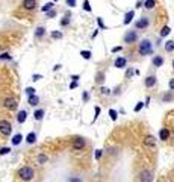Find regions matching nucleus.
<instances>
[{"instance_id":"nucleus-1","label":"nucleus","mask_w":174,"mask_h":182,"mask_svg":"<svg viewBox=\"0 0 174 182\" xmlns=\"http://www.w3.org/2000/svg\"><path fill=\"white\" fill-rule=\"evenodd\" d=\"M33 176H35V172H33V169L32 167H21L20 170H18V178L21 179V181H26V182H29V181H32L33 179Z\"/></svg>"},{"instance_id":"nucleus-2","label":"nucleus","mask_w":174,"mask_h":182,"mask_svg":"<svg viewBox=\"0 0 174 182\" xmlns=\"http://www.w3.org/2000/svg\"><path fill=\"white\" fill-rule=\"evenodd\" d=\"M139 53L147 56V55H152L153 53V44L150 40H142L139 43Z\"/></svg>"},{"instance_id":"nucleus-3","label":"nucleus","mask_w":174,"mask_h":182,"mask_svg":"<svg viewBox=\"0 0 174 182\" xmlns=\"http://www.w3.org/2000/svg\"><path fill=\"white\" fill-rule=\"evenodd\" d=\"M0 134H2L3 136H9L12 134V126L8 120H2L0 122Z\"/></svg>"},{"instance_id":"nucleus-4","label":"nucleus","mask_w":174,"mask_h":182,"mask_svg":"<svg viewBox=\"0 0 174 182\" xmlns=\"http://www.w3.org/2000/svg\"><path fill=\"white\" fill-rule=\"evenodd\" d=\"M148 26H150V18L148 17H142V18H139L136 23H135V28L136 29H147Z\"/></svg>"},{"instance_id":"nucleus-5","label":"nucleus","mask_w":174,"mask_h":182,"mask_svg":"<svg viewBox=\"0 0 174 182\" xmlns=\"http://www.w3.org/2000/svg\"><path fill=\"white\" fill-rule=\"evenodd\" d=\"M3 106H5L6 109H11V111H14V109L18 106V103H17V99H15V97H6V99L3 100Z\"/></svg>"},{"instance_id":"nucleus-6","label":"nucleus","mask_w":174,"mask_h":182,"mask_svg":"<svg viewBox=\"0 0 174 182\" xmlns=\"http://www.w3.org/2000/svg\"><path fill=\"white\" fill-rule=\"evenodd\" d=\"M139 181L141 182H152L153 181V172H150V170H142L139 173Z\"/></svg>"},{"instance_id":"nucleus-7","label":"nucleus","mask_w":174,"mask_h":182,"mask_svg":"<svg viewBox=\"0 0 174 182\" xmlns=\"http://www.w3.org/2000/svg\"><path fill=\"white\" fill-rule=\"evenodd\" d=\"M138 40V34L135 31H129L126 35H124V43H127V44H132Z\"/></svg>"},{"instance_id":"nucleus-8","label":"nucleus","mask_w":174,"mask_h":182,"mask_svg":"<svg viewBox=\"0 0 174 182\" xmlns=\"http://www.w3.org/2000/svg\"><path fill=\"white\" fill-rule=\"evenodd\" d=\"M23 8L28 9V11H32L36 8V0H23Z\"/></svg>"},{"instance_id":"nucleus-9","label":"nucleus","mask_w":174,"mask_h":182,"mask_svg":"<svg viewBox=\"0 0 174 182\" xmlns=\"http://www.w3.org/2000/svg\"><path fill=\"white\" fill-rule=\"evenodd\" d=\"M144 144L147 147H155L156 146V138H155V136H152V135H148V136H145V138H144Z\"/></svg>"},{"instance_id":"nucleus-10","label":"nucleus","mask_w":174,"mask_h":182,"mask_svg":"<svg viewBox=\"0 0 174 182\" xmlns=\"http://www.w3.org/2000/svg\"><path fill=\"white\" fill-rule=\"evenodd\" d=\"M144 84H145V87H147V88L155 87V85H156V76H147Z\"/></svg>"},{"instance_id":"nucleus-11","label":"nucleus","mask_w":174,"mask_h":182,"mask_svg":"<svg viewBox=\"0 0 174 182\" xmlns=\"http://www.w3.org/2000/svg\"><path fill=\"white\" fill-rule=\"evenodd\" d=\"M126 64H127V61H126V58H117L115 59V62H114V65L117 67V68H124L126 67Z\"/></svg>"},{"instance_id":"nucleus-12","label":"nucleus","mask_w":174,"mask_h":182,"mask_svg":"<svg viewBox=\"0 0 174 182\" xmlns=\"http://www.w3.org/2000/svg\"><path fill=\"white\" fill-rule=\"evenodd\" d=\"M164 58L161 56V55H156V56H153V67H162L164 65Z\"/></svg>"},{"instance_id":"nucleus-13","label":"nucleus","mask_w":174,"mask_h":182,"mask_svg":"<svg viewBox=\"0 0 174 182\" xmlns=\"http://www.w3.org/2000/svg\"><path fill=\"white\" fill-rule=\"evenodd\" d=\"M83 146H85V140H83V138H76V140H74V144H73V147L76 149V150H79V149H83Z\"/></svg>"},{"instance_id":"nucleus-14","label":"nucleus","mask_w":174,"mask_h":182,"mask_svg":"<svg viewBox=\"0 0 174 182\" xmlns=\"http://www.w3.org/2000/svg\"><path fill=\"white\" fill-rule=\"evenodd\" d=\"M159 136H161V140H162V141H167V140H168V136H170V131H168L167 128H162V129L159 131Z\"/></svg>"},{"instance_id":"nucleus-15","label":"nucleus","mask_w":174,"mask_h":182,"mask_svg":"<svg viewBox=\"0 0 174 182\" xmlns=\"http://www.w3.org/2000/svg\"><path fill=\"white\" fill-rule=\"evenodd\" d=\"M26 119H28V112L26 111H20L17 114V122L18 123H24V122H26Z\"/></svg>"},{"instance_id":"nucleus-16","label":"nucleus","mask_w":174,"mask_h":182,"mask_svg":"<svg viewBox=\"0 0 174 182\" xmlns=\"http://www.w3.org/2000/svg\"><path fill=\"white\" fill-rule=\"evenodd\" d=\"M133 17H135V11H129L126 15H124V20H123V23H124V25H129V23L133 20Z\"/></svg>"},{"instance_id":"nucleus-17","label":"nucleus","mask_w":174,"mask_h":182,"mask_svg":"<svg viewBox=\"0 0 174 182\" xmlns=\"http://www.w3.org/2000/svg\"><path fill=\"white\" fill-rule=\"evenodd\" d=\"M28 103H29L30 106H36V105L39 103V97H38V96H35V94H32V96H29Z\"/></svg>"},{"instance_id":"nucleus-18","label":"nucleus","mask_w":174,"mask_h":182,"mask_svg":"<svg viewBox=\"0 0 174 182\" xmlns=\"http://www.w3.org/2000/svg\"><path fill=\"white\" fill-rule=\"evenodd\" d=\"M44 35H45V28L38 26V28L35 29V38H42Z\"/></svg>"},{"instance_id":"nucleus-19","label":"nucleus","mask_w":174,"mask_h":182,"mask_svg":"<svg viewBox=\"0 0 174 182\" xmlns=\"http://www.w3.org/2000/svg\"><path fill=\"white\" fill-rule=\"evenodd\" d=\"M35 141H36V134H35V132L28 134V136H26V143H28V144H33Z\"/></svg>"},{"instance_id":"nucleus-20","label":"nucleus","mask_w":174,"mask_h":182,"mask_svg":"<svg viewBox=\"0 0 174 182\" xmlns=\"http://www.w3.org/2000/svg\"><path fill=\"white\" fill-rule=\"evenodd\" d=\"M11 141H12L14 146H18V144L23 141V135H21V134H15V135L12 136V140H11Z\"/></svg>"},{"instance_id":"nucleus-21","label":"nucleus","mask_w":174,"mask_h":182,"mask_svg":"<svg viewBox=\"0 0 174 182\" xmlns=\"http://www.w3.org/2000/svg\"><path fill=\"white\" fill-rule=\"evenodd\" d=\"M42 117H44V109H36L35 112H33V119L35 120H42Z\"/></svg>"},{"instance_id":"nucleus-22","label":"nucleus","mask_w":174,"mask_h":182,"mask_svg":"<svg viewBox=\"0 0 174 182\" xmlns=\"http://www.w3.org/2000/svg\"><path fill=\"white\" fill-rule=\"evenodd\" d=\"M155 5H156L155 0H145V2H144V8H145V9H153Z\"/></svg>"},{"instance_id":"nucleus-23","label":"nucleus","mask_w":174,"mask_h":182,"mask_svg":"<svg viewBox=\"0 0 174 182\" xmlns=\"http://www.w3.org/2000/svg\"><path fill=\"white\" fill-rule=\"evenodd\" d=\"M165 50H167V52H173V50H174V41H173V40H170V41L165 43Z\"/></svg>"},{"instance_id":"nucleus-24","label":"nucleus","mask_w":174,"mask_h":182,"mask_svg":"<svg viewBox=\"0 0 174 182\" xmlns=\"http://www.w3.org/2000/svg\"><path fill=\"white\" fill-rule=\"evenodd\" d=\"M53 6H55V5H53V2H48V3H45V5L41 8V11H42V12H48L50 9H53Z\"/></svg>"},{"instance_id":"nucleus-25","label":"nucleus","mask_w":174,"mask_h":182,"mask_svg":"<svg viewBox=\"0 0 174 182\" xmlns=\"http://www.w3.org/2000/svg\"><path fill=\"white\" fill-rule=\"evenodd\" d=\"M103 81H105V73H103V72H98L97 76H95V82H97V84H102Z\"/></svg>"},{"instance_id":"nucleus-26","label":"nucleus","mask_w":174,"mask_h":182,"mask_svg":"<svg viewBox=\"0 0 174 182\" xmlns=\"http://www.w3.org/2000/svg\"><path fill=\"white\" fill-rule=\"evenodd\" d=\"M67 25H70V14H67V15L61 20V26H67Z\"/></svg>"},{"instance_id":"nucleus-27","label":"nucleus","mask_w":174,"mask_h":182,"mask_svg":"<svg viewBox=\"0 0 174 182\" xmlns=\"http://www.w3.org/2000/svg\"><path fill=\"white\" fill-rule=\"evenodd\" d=\"M170 32H171L170 28H168V26H164L162 31H161V37H167V35H170Z\"/></svg>"},{"instance_id":"nucleus-28","label":"nucleus","mask_w":174,"mask_h":182,"mask_svg":"<svg viewBox=\"0 0 174 182\" xmlns=\"http://www.w3.org/2000/svg\"><path fill=\"white\" fill-rule=\"evenodd\" d=\"M83 9L86 11V12H91V5H89V0H83Z\"/></svg>"},{"instance_id":"nucleus-29","label":"nucleus","mask_w":174,"mask_h":182,"mask_svg":"<svg viewBox=\"0 0 174 182\" xmlns=\"http://www.w3.org/2000/svg\"><path fill=\"white\" fill-rule=\"evenodd\" d=\"M80 55H82L83 59H89V58H91V52H89V50H82Z\"/></svg>"},{"instance_id":"nucleus-30","label":"nucleus","mask_w":174,"mask_h":182,"mask_svg":"<svg viewBox=\"0 0 174 182\" xmlns=\"http://www.w3.org/2000/svg\"><path fill=\"white\" fill-rule=\"evenodd\" d=\"M52 38H55V40H61V38H62V34L58 32V31H55V32H52Z\"/></svg>"},{"instance_id":"nucleus-31","label":"nucleus","mask_w":174,"mask_h":182,"mask_svg":"<svg viewBox=\"0 0 174 182\" xmlns=\"http://www.w3.org/2000/svg\"><path fill=\"white\" fill-rule=\"evenodd\" d=\"M109 116H111V119H112V120L115 122V120H117V117H118V114H117V111L111 109V111H109Z\"/></svg>"},{"instance_id":"nucleus-32","label":"nucleus","mask_w":174,"mask_h":182,"mask_svg":"<svg viewBox=\"0 0 174 182\" xmlns=\"http://www.w3.org/2000/svg\"><path fill=\"white\" fill-rule=\"evenodd\" d=\"M9 152H11L9 147H2V149H0V155H2V156H3V155H8Z\"/></svg>"},{"instance_id":"nucleus-33","label":"nucleus","mask_w":174,"mask_h":182,"mask_svg":"<svg viewBox=\"0 0 174 182\" xmlns=\"http://www.w3.org/2000/svg\"><path fill=\"white\" fill-rule=\"evenodd\" d=\"M26 94H28V96H32V94H35V88H32V87H28V88H26Z\"/></svg>"},{"instance_id":"nucleus-34","label":"nucleus","mask_w":174,"mask_h":182,"mask_svg":"<svg viewBox=\"0 0 174 182\" xmlns=\"http://www.w3.org/2000/svg\"><path fill=\"white\" fill-rule=\"evenodd\" d=\"M45 161H47V156H45V155H39V156H38V163H39V164H44Z\"/></svg>"},{"instance_id":"nucleus-35","label":"nucleus","mask_w":174,"mask_h":182,"mask_svg":"<svg viewBox=\"0 0 174 182\" xmlns=\"http://www.w3.org/2000/svg\"><path fill=\"white\" fill-rule=\"evenodd\" d=\"M164 100H165V102H171V100H173V93L165 94V96H164Z\"/></svg>"},{"instance_id":"nucleus-36","label":"nucleus","mask_w":174,"mask_h":182,"mask_svg":"<svg viewBox=\"0 0 174 182\" xmlns=\"http://www.w3.org/2000/svg\"><path fill=\"white\" fill-rule=\"evenodd\" d=\"M0 59H12V56L9 55V53H2V55H0Z\"/></svg>"},{"instance_id":"nucleus-37","label":"nucleus","mask_w":174,"mask_h":182,"mask_svg":"<svg viewBox=\"0 0 174 182\" xmlns=\"http://www.w3.org/2000/svg\"><path fill=\"white\" fill-rule=\"evenodd\" d=\"M65 2H67V5H68L70 8H74V6H76V0H65Z\"/></svg>"},{"instance_id":"nucleus-38","label":"nucleus","mask_w":174,"mask_h":182,"mask_svg":"<svg viewBox=\"0 0 174 182\" xmlns=\"http://www.w3.org/2000/svg\"><path fill=\"white\" fill-rule=\"evenodd\" d=\"M97 23H98V26H100V29H106V26H105V23L102 21V18H97Z\"/></svg>"},{"instance_id":"nucleus-39","label":"nucleus","mask_w":174,"mask_h":182,"mask_svg":"<svg viewBox=\"0 0 174 182\" xmlns=\"http://www.w3.org/2000/svg\"><path fill=\"white\" fill-rule=\"evenodd\" d=\"M45 14H47V17H50V18H52V17H55V15H56V11H55V9H50V11L45 12Z\"/></svg>"},{"instance_id":"nucleus-40","label":"nucleus","mask_w":174,"mask_h":182,"mask_svg":"<svg viewBox=\"0 0 174 182\" xmlns=\"http://www.w3.org/2000/svg\"><path fill=\"white\" fill-rule=\"evenodd\" d=\"M142 106H144V103H142V102H139V103L135 106V112H138L139 109H142Z\"/></svg>"},{"instance_id":"nucleus-41","label":"nucleus","mask_w":174,"mask_h":182,"mask_svg":"<svg viewBox=\"0 0 174 182\" xmlns=\"http://www.w3.org/2000/svg\"><path fill=\"white\" fill-rule=\"evenodd\" d=\"M98 114H100V108H98V106H95V117H94V122L97 120V117H98Z\"/></svg>"},{"instance_id":"nucleus-42","label":"nucleus","mask_w":174,"mask_h":182,"mask_svg":"<svg viewBox=\"0 0 174 182\" xmlns=\"http://www.w3.org/2000/svg\"><path fill=\"white\" fill-rule=\"evenodd\" d=\"M102 153H103L102 150H97V152H95V158H97V159H100V158H102Z\"/></svg>"},{"instance_id":"nucleus-43","label":"nucleus","mask_w":174,"mask_h":182,"mask_svg":"<svg viewBox=\"0 0 174 182\" xmlns=\"http://www.w3.org/2000/svg\"><path fill=\"white\" fill-rule=\"evenodd\" d=\"M41 78H42L41 75H33V76H32V79H33V81H39Z\"/></svg>"},{"instance_id":"nucleus-44","label":"nucleus","mask_w":174,"mask_h":182,"mask_svg":"<svg viewBox=\"0 0 174 182\" xmlns=\"http://www.w3.org/2000/svg\"><path fill=\"white\" fill-rule=\"evenodd\" d=\"M141 6H144V2H142V0H138V2H136V8H141Z\"/></svg>"},{"instance_id":"nucleus-45","label":"nucleus","mask_w":174,"mask_h":182,"mask_svg":"<svg viewBox=\"0 0 174 182\" xmlns=\"http://www.w3.org/2000/svg\"><path fill=\"white\" fill-rule=\"evenodd\" d=\"M170 90H174V78L170 81Z\"/></svg>"},{"instance_id":"nucleus-46","label":"nucleus","mask_w":174,"mask_h":182,"mask_svg":"<svg viewBox=\"0 0 174 182\" xmlns=\"http://www.w3.org/2000/svg\"><path fill=\"white\" fill-rule=\"evenodd\" d=\"M102 93L108 96V94H109V90H108V88H102Z\"/></svg>"},{"instance_id":"nucleus-47","label":"nucleus","mask_w":174,"mask_h":182,"mask_svg":"<svg viewBox=\"0 0 174 182\" xmlns=\"http://www.w3.org/2000/svg\"><path fill=\"white\" fill-rule=\"evenodd\" d=\"M88 99H89L88 93H83V100H85V102H88Z\"/></svg>"},{"instance_id":"nucleus-48","label":"nucleus","mask_w":174,"mask_h":182,"mask_svg":"<svg viewBox=\"0 0 174 182\" xmlns=\"http://www.w3.org/2000/svg\"><path fill=\"white\" fill-rule=\"evenodd\" d=\"M120 50H121V47H114V49H112L114 53H117V52H120Z\"/></svg>"},{"instance_id":"nucleus-49","label":"nucleus","mask_w":174,"mask_h":182,"mask_svg":"<svg viewBox=\"0 0 174 182\" xmlns=\"http://www.w3.org/2000/svg\"><path fill=\"white\" fill-rule=\"evenodd\" d=\"M76 87H77V82H73V84L70 85V88H71V90H73V88H76Z\"/></svg>"},{"instance_id":"nucleus-50","label":"nucleus","mask_w":174,"mask_h":182,"mask_svg":"<svg viewBox=\"0 0 174 182\" xmlns=\"http://www.w3.org/2000/svg\"><path fill=\"white\" fill-rule=\"evenodd\" d=\"M71 79H73V81H74V82H77V79H79V76H77V75H74V76H73V78H71Z\"/></svg>"},{"instance_id":"nucleus-51","label":"nucleus","mask_w":174,"mask_h":182,"mask_svg":"<svg viewBox=\"0 0 174 182\" xmlns=\"http://www.w3.org/2000/svg\"><path fill=\"white\" fill-rule=\"evenodd\" d=\"M126 76L129 78V76H132V70H127V73H126Z\"/></svg>"},{"instance_id":"nucleus-52","label":"nucleus","mask_w":174,"mask_h":182,"mask_svg":"<svg viewBox=\"0 0 174 182\" xmlns=\"http://www.w3.org/2000/svg\"><path fill=\"white\" fill-rule=\"evenodd\" d=\"M71 182H80L79 179H71Z\"/></svg>"},{"instance_id":"nucleus-53","label":"nucleus","mask_w":174,"mask_h":182,"mask_svg":"<svg viewBox=\"0 0 174 182\" xmlns=\"http://www.w3.org/2000/svg\"><path fill=\"white\" fill-rule=\"evenodd\" d=\"M173 68H174V59H173Z\"/></svg>"}]
</instances>
